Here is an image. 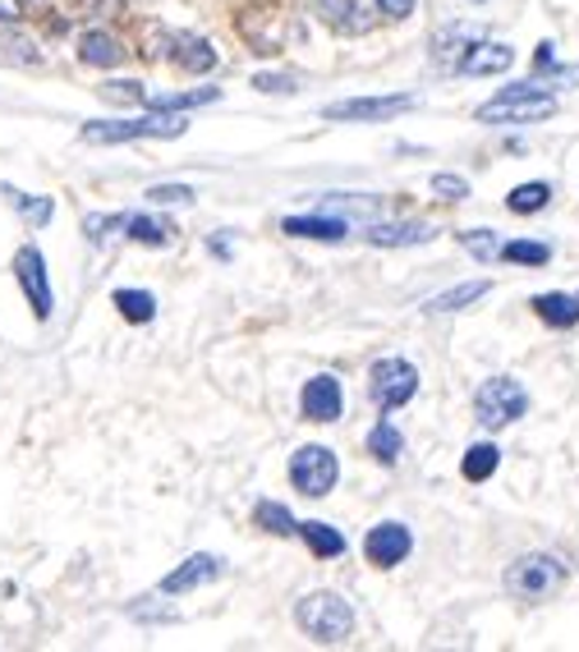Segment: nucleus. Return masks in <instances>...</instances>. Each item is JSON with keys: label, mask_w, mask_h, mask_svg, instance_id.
I'll return each mask as SVG.
<instances>
[{"label": "nucleus", "mask_w": 579, "mask_h": 652, "mask_svg": "<svg viewBox=\"0 0 579 652\" xmlns=\"http://www.w3.org/2000/svg\"><path fill=\"white\" fill-rule=\"evenodd\" d=\"M184 129H189V120H184L179 111H148V115H134V120H88L78 134H84V143H139V139H184Z\"/></svg>", "instance_id": "f257e3e1"}, {"label": "nucleus", "mask_w": 579, "mask_h": 652, "mask_svg": "<svg viewBox=\"0 0 579 652\" xmlns=\"http://www.w3.org/2000/svg\"><path fill=\"white\" fill-rule=\"evenodd\" d=\"M557 115V97L543 92L538 84H511L502 88L492 101H483L473 120L479 124H534V120H547Z\"/></svg>", "instance_id": "f03ea898"}, {"label": "nucleus", "mask_w": 579, "mask_h": 652, "mask_svg": "<svg viewBox=\"0 0 579 652\" xmlns=\"http://www.w3.org/2000/svg\"><path fill=\"white\" fill-rule=\"evenodd\" d=\"M295 620L313 643H346L354 634V611L340 593H308L295 611Z\"/></svg>", "instance_id": "7ed1b4c3"}, {"label": "nucleus", "mask_w": 579, "mask_h": 652, "mask_svg": "<svg viewBox=\"0 0 579 652\" xmlns=\"http://www.w3.org/2000/svg\"><path fill=\"white\" fill-rule=\"evenodd\" d=\"M566 561L551 556V552H529L520 556L511 570H506V593L520 597V603H547L551 593H561L566 584Z\"/></svg>", "instance_id": "20e7f679"}, {"label": "nucleus", "mask_w": 579, "mask_h": 652, "mask_svg": "<svg viewBox=\"0 0 579 652\" xmlns=\"http://www.w3.org/2000/svg\"><path fill=\"white\" fill-rule=\"evenodd\" d=\"M524 413H529V390H524L515 377H488L479 390H473V419H479L488 432L524 419Z\"/></svg>", "instance_id": "39448f33"}, {"label": "nucleus", "mask_w": 579, "mask_h": 652, "mask_svg": "<svg viewBox=\"0 0 579 652\" xmlns=\"http://www.w3.org/2000/svg\"><path fill=\"white\" fill-rule=\"evenodd\" d=\"M368 396L382 413H396L418 396V368L409 358H378L368 373Z\"/></svg>", "instance_id": "423d86ee"}, {"label": "nucleus", "mask_w": 579, "mask_h": 652, "mask_svg": "<svg viewBox=\"0 0 579 652\" xmlns=\"http://www.w3.org/2000/svg\"><path fill=\"white\" fill-rule=\"evenodd\" d=\"M340 478V460L336 451L327 446H299L295 455H290V483H295V491H304V497H327V491L336 487Z\"/></svg>", "instance_id": "0eeeda50"}, {"label": "nucleus", "mask_w": 579, "mask_h": 652, "mask_svg": "<svg viewBox=\"0 0 579 652\" xmlns=\"http://www.w3.org/2000/svg\"><path fill=\"white\" fill-rule=\"evenodd\" d=\"M14 276H19V285H23V295H29L33 312H37V322H46V318H51V308H56V295H51V276H46V257H42V248L23 244V248L14 253Z\"/></svg>", "instance_id": "6e6552de"}, {"label": "nucleus", "mask_w": 579, "mask_h": 652, "mask_svg": "<svg viewBox=\"0 0 579 652\" xmlns=\"http://www.w3.org/2000/svg\"><path fill=\"white\" fill-rule=\"evenodd\" d=\"M418 107V97H346V101H331V107H323V120H396L405 111Z\"/></svg>", "instance_id": "1a4fd4ad"}, {"label": "nucleus", "mask_w": 579, "mask_h": 652, "mask_svg": "<svg viewBox=\"0 0 579 652\" xmlns=\"http://www.w3.org/2000/svg\"><path fill=\"white\" fill-rule=\"evenodd\" d=\"M299 413L308 423H336L340 413H346V390H340V377L336 373L308 377L304 390H299Z\"/></svg>", "instance_id": "9d476101"}, {"label": "nucleus", "mask_w": 579, "mask_h": 652, "mask_svg": "<svg viewBox=\"0 0 579 652\" xmlns=\"http://www.w3.org/2000/svg\"><path fill=\"white\" fill-rule=\"evenodd\" d=\"M409 546H414V538H409V529L401 524V519H382L378 529H368L363 556L373 561L378 570H396V565L409 556Z\"/></svg>", "instance_id": "9b49d317"}, {"label": "nucleus", "mask_w": 579, "mask_h": 652, "mask_svg": "<svg viewBox=\"0 0 579 652\" xmlns=\"http://www.w3.org/2000/svg\"><path fill=\"white\" fill-rule=\"evenodd\" d=\"M221 575H226V561L212 556V552H198V556H189V561H179V570H171V575L162 579V593H166V597L194 593V588H203V584L221 579Z\"/></svg>", "instance_id": "f8f14e48"}, {"label": "nucleus", "mask_w": 579, "mask_h": 652, "mask_svg": "<svg viewBox=\"0 0 579 652\" xmlns=\"http://www.w3.org/2000/svg\"><path fill=\"white\" fill-rule=\"evenodd\" d=\"M515 65V51L506 42H469L460 51V74H473V78H488V74H506Z\"/></svg>", "instance_id": "ddd939ff"}, {"label": "nucleus", "mask_w": 579, "mask_h": 652, "mask_svg": "<svg viewBox=\"0 0 579 652\" xmlns=\"http://www.w3.org/2000/svg\"><path fill=\"white\" fill-rule=\"evenodd\" d=\"M285 234H295V240H318V244H340L350 234V221L336 217V212H313V217H285L281 221Z\"/></svg>", "instance_id": "4468645a"}, {"label": "nucleus", "mask_w": 579, "mask_h": 652, "mask_svg": "<svg viewBox=\"0 0 579 652\" xmlns=\"http://www.w3.org/2000/svg\"><path fill=\"white\" fill-rule=\"evenodd\" d=\"M433 234L437 230L428 221H391V225H368L363 240L373 248H414V244H428Z\"/></svg>", "instance_id": "2eb2a0df"}, {"label": "nucleus", "mask_w": 579, "mask_h": 652, "mask_svg": "<svg viewBox=\"0 0 579 652\" xmlns=\"http://www.w3.org/2000/svg\"><path fill=\"white\" fill-rule=\"evenodd\" d=\"M78 60L92 65V69H120V65L129 60V51L120 46V37L92 29V33L78 37Z\"/></svg>", "instance_id": "dca6fc26"}, {"label": "nucleus", "mask_w": 579, "mask_h": 652, "mask_svg": "<svg viewBox=\"0 0 579 652\" xmlns=\"http://www.w3.org/2000/svg\"><path fill=\"white\" fill-rule=\"evenodd\" d=\"M175 65L189 69V74H207L217 69V46L207 37H194V33H179L175 37Z\"/></svg>", "instance_id": "f3484780"}, {"label": "nucleus", "mask_w": 579, "mask_h": 652, "mask_svg": "<svg viewBox=\"0 0 579 652\" xmlns=\"http://www.w3.org/2000/svg\"><path fill=\"white\" fill-rule=\"evenodd\" d=\"M534 312L547 322V327H579V295H534Z\"/></svg>", "instance_id": "a211bd4d"}, {"label": "nucleus", "mask_w": 579, "mask_h": 652, "mask_svg": "<svg viewBox=\"0 0 579 652\" xmlns=\"http://www.w3.org/2000/svg\"><path fill=\"white\" fill-rule=\"evenodd\" d=\"M299 538L308 542V552L313 556H346V533H340V529H331V524H323V519H308V524H299Z\"/></svg>", "instance_id": "6ab92c4d"}, {"label": "nucleus", "mask_w": 579, "mask_h": 652, "mask_svg": "<svg viewBox=\"0 0 579 652\" xmlns=\"http://www.w3.org/2000/svg\"><path fill=\"white\" fill-rule=\"evenodd\" d=\"M488 290H492L488 280H465V285H456V290L433 295L424 308H428V312H460V308H469V303H479Z\"/></svg>", "instance_id": "aec40b11"}, {"label": "nucleus", "mask_w": 579, "mask_h": 652, "mask_svg": "<svg viewBox=\"0 0 579 652\" xmlns=\"http://www.w3.org/2000/svg\"><path fill=\"white\" fill-rule=\"evenodd\" d=\"M318 14H323V23H331L336 33H350V37L368 29V19L359 14L354 0H318Z\"/></svg>", "instance_id": "412c9836"}, {"label": "nucleus", "mask_w": 579, "mask_h": 652, "mask_svg": "<svg viewBox=\"0 0 579 652\" xmlns=\"http://www.w3.org/2000/svg\"><path fill=\"white\" fill-rule=\"evenodd\" d=\"M221 92L217 88H194V92H152L143 97L152 111H194V107H212Z\"/></svg>", "instance_id": "4be33fe9"}, {"label": "nucleus", "mask_w": 579, "mask_h": 652, "mask_svg": "<svg viewBox=\"0 0 579 652\" xmlns=\"http://www.w3.org/2000/svg\"><path fill=\"white\" fill-rule=\"evenodd\" d=\"M401 451H405V436H401V428L391 419H382L373 432H368V455H373L378 464H396Z\"/></svg>", "instance_id": "5701e85b"}, {"label": "nucleus", "mask_w": 579, "mask_h": 652, "mask_svg": "<svg viewBox=\"0 0 579 652\" xmlns=\"http://www.w3.org/2000/svg\"><path fill=\"white\" fill-rule=\"evenodd\" d=\"M496 464H502V451L492 446V441H479V446H469L465 460H460V474L469 483H488L496 474Z\"/></svg>", "instance_id": "b1692460"}, {"label": "nucleus", "mask_w": 579, "mask_h": 652, "mask_svg": "<svg viewBox=\"0 0 579 652\" xmlns=\"http://www.w3.org/2000/svg\"><path fill=\"white\" fill-rule=\"evenodd\" d=\"M124 230H129V240L134 244H148V248H166L175 244V230L166 221H156V217H124Z\"/></svg>", "instance_id": "393cba45"}, {"label": "nucleus", "mask_w": 579, "mask_h": 652, "mask_svg": "<svg viewBox=\"0 0 579 652\" xmlns=\"http://www.w3.org/2000/svg\"><path fill=\"white\" fill-rule=\"evenodd\" d=\"M551 202V185H543V179H529V185H515L511 194H506V207L515 217H534V212H543V207Z\"/></svg>", "instance_id": "a878e982"}, {"label": "nucleus", "mask_w": 579, "mask_h": 652, "mask_svg": "<svg viewBox=\"0 0 579 652\" xmlns=\"http://www.w3.org/2000/svg\"><path fill=\"white\" fill-rule=\"evenodd\" d=\"M0 194H6V198L14 202V212H19L23 221H33V225H51V217H56V202L42 198V194H19L14 185H6Z\"/></svg>", "instance_id": "bb28decb"}, {"label": "nucleus", "mask_w": 579, "mask_h": 652, "mask_svg": "<svg viewBox=\"0 0 579 652\" xmlns=\"http://www.w3.org/2000/svg\"><path fill=\"white\" fill-rule=\"evenodd\" d=\"M378 202L373 194H327L318 202V212H336V217H373L378 212Z\"/></svg>", "instance_id": "cd10ccee"}, {"label": "nucleus", "mask_w": 579, "mask_h": 652, "mask_svg": "<svg viewBox=\"0 0 579 652\" xmlns=\"http://www.w3.org/2000/svg\"><path fill=\"white\" fill-rule=\"evenodd\" d=\"M111 303L120 308V318H124V322H134V327H143V322L156 318V299H152L148 290H116Z\"/></svg>", "instance_id": "c85d7f7f"}, {"label": "nucleus", "mask_w": 579, "mask_h": 652, "mask_svg": "<svg viewBox=\"0 0 579 652\" xmlns=\"http://www.w3.org/2000/svg\"><path fill=\"white\" fill-rule=\"evenodd\" d=\"M253 519H258V529H267V533H276V538L299 533L295 515H290V506H281V501H253Z\"/></svg>", "instance_id": "c756f323"}, {"label": "nucleus", "mask_w": 579, "mask_h": 652, "mask_svg": "<svg viewBox=\"0 0 579 652\" xmlns=\"http://www.w3.org/2000/svg\"><path fill=\"white\" fill-rule=\"evenodd\" d=\"M502 257H506V263H520V267H547L551 248L534 244V240H511V244H502Z\"/></svg>", "instance_id": "7c9ffc66"}, {"label": "nucleus", "mask_w": 579, "mask_h": 652, "mask_svg": "<svg viewBox=\"0 0 579 652\" xmlns=\"http://www.w3.org/2000/svg\"><path fill=\"white\" fill-rule=\"evenodd\" d=\"M460 244L479 257V263H492V257H502V240H496V230H465Z\"/></svg>", "instance_id": "2f4dec72"}, {"label": "nucleus", "mask_w": 579, "mask_h": 652, "mask_svg": "<svg viewBox=\"0 0 579 652\" xmlns=\"http://www.w3.org/2000/svg\"><path fill=\"white\" fill-rule=\"evenodd\" d=\"M433 194L441 198V202H465L469 198V185H465V179L460 175H433Z\"/></svg>", "instance_id": "473e14b6"}, {"label": "nucleus", "mask_w": 579, "mask_h": 652, "mask_svg": "<svg viewBox=\"0 0 579 652\" xmlns=\"http://www.w3.org/2000/svg\"><path fill=\"white\" fill-rule=\"evenodd\" d=\"M116 230H124V217H88V221H84L88 244H107Z\"/></svg>", "instance_id": "72a5a7b5"}, {"label": "nucleus", "mask_w": 579, "mask_h": 652, "mask_svg": "<svg viewBox=\"0 0 579 652\" xmlns=\"http://www.w3.org/2000/svg\"><path fill=\"white\" fill-rule=\"evenodd\" d=\"M253 88L272 92V97H285V92H295V78L290 74H253Z\"/></svg>", "instance_id": "f704fd0d"}, {"label": "nucleus", "mask_w": 579, "mask_h": 652, "mask_svg": "<svg viewBox=\"0 0 579 652\" xmlns=\"http://www.w3.org/2000/svg\"><path fill=\"white\" fill-rule=\"evenodd\" d=\"M148 198L171 207V202H194V189L189 185H156V189H148Z\"/></svg>", "instance_id": "c9c22d12"}, {"label": "nucleus", "mask_w": 579, "mask_h": 652, "mask_svg": "<svg viewBox=\"0 0 579 652\" xmlns=\"http://www.w3.org/2000/svg\"><path fill=\"white\" fill-rule=\"evenodd\" d=\"M101 97H111V101H143L148 92L139 84H107V88H101Z\"/></svg>", "instance_id": "e433bc0d"}, {"label": "nucleus", "mask_w": 579, "mask_h": 652, "mask_svg": "<svg viewBox=\"0 0 579 652\" xmlns=\"http://www.w3.org/2000/svg\"><path fill=\"white\" fill-rule=\"evenodd\" d=\"M6 51L10 56H19L23 65H42V56H37V46H29L23 37H6Z\"/></svg>", "instance_id": "4c0bfd02"}, {"label": "nucleus", "mask_w": 579, "mask_h": 652, "mask_svg": "<svg viewBox=\"0 0 579 652\" xmlns=\"http://www.w3.org/2000/svg\"><path fill=\"white\" fill-rule=\"evenodd\" d=\"M414 5H418V0H378V10H382L386 19H409Z\"/></svg>", "instance_id": "58836bf2"}, {"label": "nucleus", "mask_w": 579, "mask_h": 652, "mask_svg": "<svg viewBox=\"0 0 579 652\" xmlns=\"http://www.w3.org/2000/svg\"><path fill=\"white\" fill-rule=\"evenodd\" d=\"M23 19V0H0V23H19Z\"/></svg>", "instance_id": "ea45409f"}, {"label": "nucleus", "mask_w": 579, "mask_h": 652, "mask_svg": "<svg viewBox=\"0 0 579 652\" xmlns=\"http://www.w3.org/2000/svg\"><path fill=\"white\" fill-rule=\"evenodd\" d=\"M207 248H212L217 257H230V240H217V234H212V240H207Z\"/></svg>", "instance_id": "a19ab883"}, {"label": "nucleus", "mask_w": 579, "mask_h": 652, "mask_svg": "<svg viewBox=\"0 0 579 652\" xmlns=\"http://www.w3.org/2000/svg\"><path fill=\"white\" fill-rule=\"evenodd\" d=\"M33 5H46V0H33Z\"/></svg>", "instance_id": "79ce46f5"}]
</instances>
